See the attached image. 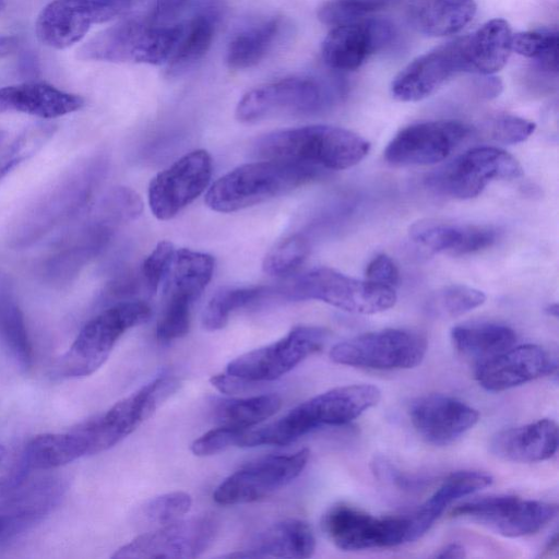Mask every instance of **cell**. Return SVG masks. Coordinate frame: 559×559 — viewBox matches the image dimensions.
Returning a JSON list of instances; mask_svg holds the SVG:
<instances>
[{"label": "cell", "instance_id": "6da1fadb", "mask_svg": "<svg viewBox=\"0 0 559 559\" xmlns=\"http://www.w3.org/2000/svg\"><path fill=\"white\" fill-rule=\"evenodd\" d=\"M106 169L103 156L72 165L21 213L11 230V246L27 248L76 217L90 203Z\"/></svg>", "mask_w": 559, "mask_h": 559}, {"label": "cell", "instance_id": "7a4b0ae2", "mask_svg": "<svg viewBox=\"0 0 559 559\" xmlns=\"http://www.w3.org/2000/svg\"><path fill=\"white\" fill-rule=\"evenodd\" d=\"M381 391L372 384H350L320 393L258 429H247L239 447L286 445L324 426H342L378 404Z\"/></svg>", "mask_w": 559, "mask_h": 559}, {"label": "cell", "instance_id": "3957f363", "mask_svg": "<svg viewBox=\"0 0 559 559\" xmlns=\"http://www.w3.org/2000/svg\"><path fill=\"white\" fill-rule=\"evenodd\" d=\"M325 170L290 160L263 159L240 165L217 179L205 194L206 205L231 213L286 194L325 175Z\"/></svg>", "mask_w": 559, "mask_h": 559}, {"label": "cell", "instance_id": "277c9868", "mask_svg": "<svg viewBox=\"0 0 559 559\" xmlns=\"http://www.w3.org/2000/svg\"><path fill=\"white\" fill-rule=\"evenodd\" d=\"M369 148L368 141L353 131L313 124L264 134L254 143L253 152L263 159L297 162L328 171L358 164Z\"/></svg>", "mask_w": 559, "mask_h": 559}, {"label": "cell", "instance_id": "5b68a950", "mask_svg": "<svg viewBox=\"0 0 559 559\" xmlns=\"http://www.w3.org/2000/svg\"><path fill=\"white\" fill-rule=\"evenodd\" d=\"M183 24H158L127 19L98 32L78 50L84 61L167 63L181 37Z\"/></svg>", "mask_w": 559, "mask_h": 559}, {"label": "cell", "instance_id": "8992f818", "mask_svg": "<svg viewBox=\"0 0 559 559\" xmlns=\"http://www.w3.org/2000/svg\"><path fill=\"white\" fill-rule=\"evenodd\" d=\"M320 300L347 312L372 314L396 302L393 287L357 280L330 267L310 270L288 283L271 287V299Z\"/></svg>", "mask_w": 559, "mask_h": 559}, {"label": "cell", "instance_id": "52a82bcc", "mask_svg": "<svg viewBox=\"0 0 559 559\" xmlns=\"http://www.w3.org/2000/svg\"><path fill=\"white\" fill-rule=\"evenodd\" d=\"M151 314V307L139 299L109 306L84 324L57 362L55 373L63 379L94 373L107 360L118 340L128 330L148 321Z\"/></svg>", "mask_w": 559, "mask_h": 559}, {"label": "cell", "instance_id": "ba28073f", "mask_svg": "<svg viewBox=\"0 0 559 559\" xmlns=\"http://www.w3.org/2000/svg\"><path fill=\"white\" fill-rule=\"evenodd\" d=\"M344 87L336 81L293 76L247 92L238 102L235 116L240 122H254L280 115H312L330 108Z\"/></svg>", "mask_w": 559, "mask_h": 559}, {"label": "cell", "instance_id": "9c48e42d", "mask_svg": "<svg viewBox=\"0 0 559 559\" xmlns=\"http://www.w3.org/2000/svg\"><path fill=\"white\" fill-rule=\"evenodd\" d=\"M104 198L94 213L72 230L41 263L40 275L52 286L71 283L110 241L118 225L124 223Z\"/></svg>", "mask_w": 559, "mask_h": 559}, {"label": "cell", "instance_id": "30bf717a", "mask_svg": "<svg viewBox=\"0 0 559 559\" xmlns=\"http://www.w3.org/2000/svg\"><path fill=\"white\" fill-rule=\"evenodd\" d=\"M427 340L403 329H384L357 335L333 346L330 358L335 364L377 369H409L421 362Z\"/></svg>", "mask_w": 559, "mask_h": 559}, {"label": "cell", "instance_id": "8fae6325", "mask_svg": "<svg viewBox=\"0 0 559 559\" xmlns=\"http://www.w3.org/2000/svg\"><path fill=\"white\" fill-rule=\"evenodd\" d=\"M520 163L508 152L492 146L474 147L431 173L427 186L439 194L467 200L497 179L518 178Z\"/></svg>", "mask_w": 559, "mask_h": 559}, {"label": "cell", "instance_id": "7c38bea8", "mask_svg": "<svg viewBox=\"0 0 559 559\" xmlns=\"http://www.w3.org/2000/svg\"><path fill=\"white\" fill-rule=\"evenodd\" d=\"M180 388L178 378H155L105 413L83 421L95 454L106 451L132 433Z\"/></svg>", "mask_w": 559, "mask_h": 559}, {"label": "cell", "instance_id": "4fadbf2b", "mask_svg": "<svg viewBox=\"0 0 559 559\" xmlns=\"http://www.w3.org/2000/svg\"><path fill=\"white\" fill-rule=\"evenodd\" d=\"M133 0H52L35 22L37 39L52 49H66L79 43L95 24L124 13Z\"/></svg>", "mask_w": 559, "mask_h": 559}, {"label": "cell", "instance_id": "5bb4252c", "mask_svg": "<svg viewBox=\"0 0 559 559\" xmlns=\"http://www.w3.org/2000/svg\"><path fill=\"white\" fill-rule=\"evenodd\" d=\"M326 336V330L319 326H295L282 338L238 356L226 372L257 383L275 380L319 352Z\"/></svg>", "mask_w": 559, "mask_h": 559}, {"label": "cell", "instance_id": "9a60e30c", "mask_svg": "<svg viewBox=\"0 0 559 559\" xmlns=\"http://www.w3.org/2000/svg\"><path fill=\"white\" fill-rule=\"evenodd\" d=\"M557 512V506L552 503L497 495L462 503L450 514L477 522L502 536L521 537L537 533Z\"/></svg>", "mask_w": 559, "mask_h": 559}, {"label": "cell", "instance_id": "2e32d148", "mask_svg": "<svg viewBox=\"0 0 559 559\" xmlns=\"http://www.w3.org/2000/svg\"><path fill=\"white\" fill-rule=\"evenodd\" d=\"M321 526L328 538L342 550L388 548L407 542L409 519L377 518L346 503L331 507Z\"/></svg>", "mask_w": 559, "mask_h": 559}, {"label": "cell", "instance_id": "e0dca14e", "mask_svg": "<svg viewBox=\"0 0 559 559\" xmlns=\"http://www.w3.org/2000/svg\"><path fill=\"white\" fill-rule=\"evenodd\" d=\"M309 456V450L301 449L257 460L225 478L214 490L213 499L218 504L234 506L265 498L298 477Z\"/></svg>", "mask_w": 559, "mask_h": 559}, {"label": "cell", "instance_id": "ac0fdd59", "mask_svg": "<svg viewBox=\"0 0 559 559\" xmlns=\"http://www.w3.org/2000/svg\"><path fill=\"white\" fill-rule=\"evenodd\" d=\"M217 530L216 520L207 514L180 519L139 535L112 558H197L211 547Z\"/></svg>", "mask_w": 559, "mask_h": 559}, {"label": "cell", "instance_id": "d6986e66", "mask_svg": "<svg viewBox=\"0 0 559 559\" xmlns=\"http://www.w3.org/2000/svg\"><path fill=\"white\" fill-rule=\"evenodd\" d=\"M213 171L211 155L194 150L155 175L148 186V205L160 221L176 216L209 187Z\"/></svg>", "mask_w": 559, "mask_h": 559}, {"label": "cell", "instance_id": "ffe728a7", "mask_svg": "<svg viewBox=\"0 0 559 559\" xmlns=\"http://www.w3.org/2000/svg\"><path fill=\"white\" fill-rule=\"evenodd\" d=\"M471 133L456 120H435L402 129L388 144L384 157L394 166L431 165L445 159Z\"/></svg>", "mask_w": 559, "mask_h": 559}, {"label": "cell", "instance_id": "44dd1931", "mask_svg": "<svg viewBox=\"0 0 559 559\" xmlns=\"http://www.w3.org/2000/svg\"><path fill=\"white\" fill-rule=\"evenodd\" d=\"M394 36L392 23L380 17L336 26L322 43V59L331 69L353 71L371 55L386 47Z\"/></svg>", "mask_w": 559, "mask_h": 559}, {"label": "cell", "instance_id": "7402d4cb", "mask_svg": "<svg viewBox=\"0 0 559 559\" xmlns=\"http://www.w3.org/2000/svg\"><path fill=\"white\" fill-rule=\"evenodd\" d=\"M459 72H463L461 38L411 61L394 78L391 93L400 102H418L432 95Z\"/></svg>", "mask_w": 559, "mask_h": 559}, {"label": "cell", "instance_id": "603a6c76", "mask_svg": "<svg viewBox=\"0 0 559 559\" xmlns=\"http://www.w3.org/2000/svg\"><path fill=\"white\" fill-rule=\"evenodd\" d=\"M409 418L424 440L435 445H445L472 429L479 414L455 397L433 393L412 402Z\"/></svg>", "mask_w": 559, "mask_h": 559}, {"label": "cell", "instance_id": "cb8c5ba5", "mask_svg": "<svg viewBox=\"0 0 559 559\" xmlns=\"http://www.w3.org/2000/svg\"><path fill=\"white\" fill-rule=\"evenodd\" d=\"M556 367L542 346L524 344L480 360L475 378L485 390L500 392L552 373Z\"/></svg>", "mask_w": 559, "mask_h": 559}, {"label": "cell", "instance_id": "d4e9b609", "mask_svg": "<svg viewBox=\"0 0 559 559\" xmlns=\"http://www.w3.org/2000/svg\"><path fill=\"white\" fill-rule=\"evenodd\" d=\"M409 238L431 253L459 257L492 246L497 240V231L489 226L460 225L427 218L411 226Z\"/></svg>", "mask_w": 559, "mask_h": 559}, {"label": "cell", "instance_id": "484cf974", "mask_svg": "<svg viewBox=\"0 0 559 559\" xmlns=\"http://www.w3.org/2000/svg\"><path fill=\"white\" fill-rule=\"evenodd\" d=\"M84 106L80 95L45 82H23L0 87V112H22L52 119L69 115Z\"/></svg>", "mask_w": 559, "mask_h": 559}, {"label": "cell", "instance_id": "4316f807", "mask_svg": "<svg viewBox=\"0 0 559 559\" xmlns=\"http://www.w3.org/2000/svg\"><path fill=\"white\" fill-rule=\"evenodd\" d=\"M490 452L499 459L533 463L550 459L558 449V426L544 418L526 425L503 429L492 436Z\"/></svg>", "mask_w": 559, "mask_h": 559}, {"label": "cell", "instance_id": "83f0119b", "mask_svg": "<svg viewBox=\"0 0 559 559\" xmlns=\"http://www.w3.org/2000/svg\"><path fill=\"white\" fill-rule=\"evenodd\" d=\"M316 550V538L309 524L298 519L280 521L258 534L246 548L224 558H309Z\"/></svg>", "mask_w": 559, "mask_h": 559}, {"label": "cell", "instance_id": "f1b7e54d", "mask_svg": "<svg viewBox=\"0 0 559 559\" xmlns=\"http://www.w3.org/2000/svg\"><path fill=\"white\" fill-rule=\"evenodd\" d=\"M512 36L506 20L492 19L461 37L463 71L488 75L501 70L511 56Z\"/></svg>", "mask_w": 559, "mask_h": 559}, {"label": "cell", "instance_id": "f546056e", "mask_svg": "<svg viewBox=\"0 0 559 559\" xmlns=\"http://www.w3.org/2000/svg\"><path fill=\"white\" fill-rule=\"evenodd\" d=\"M492 477L477 471H460L449 475L433 495L409 519L407 542L420 538L455 500L490 486Z\"/></svg>", "mask_w": 559, "mask_h": 559}, {"label": "cell", "instance_id": "4dcf8cb0", "mask_svg": "<svg viewBox=\"0 0 559 559\" xmlns=\"http://www.w3.org/2000/svg\"><path fill=\"white\" fill-rule=\"evenodd\" d=\"M476 10L474 0H412L407 16L418 33L442 37L461 32L473 21Z\"/></svg>", "mask_w": 559, "mask_h": 559}, {"label": "cell", "instance_id": "1f68e13d", "mask_svg": "<svg viewBox=\"0 0 559 559\" xmlns=\"http://www.w3.org/2000/svg\"><path fill=\"white\" fill-rule=\"evenodd\" d=\"M214 258L187 248L177 249L167 275V297L193 304L203 293L214 272Z\"/></svg>", "mask_w": 559, "mask_h": 559}, {"label": "cell", "instance_id": "d6a6232c", "mask_svg": "<svg viewBox=\"0 0 559 559\" xmlns=\"http://www.w3.org/2000/svg\"><path fill=\"white\" fill-rule=\"evenodd\" d=\"M0 341L24 371L33 366V347L10 278L0 272Z\"/></svg>", "mask_w": 559, "mask_h": 559}, {"label": "cell", "instance_id": "836d02e7", "mask_svg": "<svg viewBox=\"0 0 559 559\" xmlns=\"http://www.w3.org/2000/svg\"><path fill=\"white\" fill-rule=\"evenodd\" d=\"M451 341L461 354L484 360L513 347L516 334L504 324L478 322L454 326Z\"/></svg>", "mask_w": 559, "mask_h": 559}, {"label": "cell", "instance_id": "e575fe53", "mask_svg": "<svg viewBox=\"0 0 559 559\" xmlns=\"http://www.w3.org/2000/svg\"><path fill=\"white\" fill-rule=\"evenodd\" d=\"M281 26V19L273 17L235 35L226 51L228 67L243 70L258 64L273 47Z\"/></svg>", "mask_w": 559, "mask_h": 559}, {"label": "cell", "instance_id": "d590c367", "mask_svg": "<svg viewBox=\"0 0 559 559\" xmlns=\"http://www.w3.org/2000/svg\"><path fill=\"white\" fill-rule=\"evenodd\" d=\"M215 33V17L200 13L183 24L181 37L167 62L169 76L180 75L201 60L211 47Z\"/></svg>", "mask_w": 559, "mask_h": 559}, {"label": "cell", "instance_id": "8d00e7d4", "mask_svg": "<svg viewBox=\"0 0 559 559\" xmlns=\"http://www.w3.org/2000/svg\"><path fill=\"white\" fill-rule=\"evenodd\" d=\"M281 405L277 394L222 400L214 408V418L219 425L249 429L272 417Z\"/></svg>", "mask_w": 559, "mask_h": 559}, {"label": "cell", "instance_id": "74e56055", "mask_svg": "<svg viewBox=\"0 0 559 559\" xmlns=\"http://www.w3.org/2000/svg\"><path fill=\"white\" fill-rule=\"evenodd\" d=\"M269 293L270 286L227 288L218 292L204 309V328L209 331L223 329L235 310L267 300Z\"/></svg>", "mask_w": 559, "mask_h": 559}, {"label": "cell", "instance_id": "f35d334b", "mask_svg": "<svg viewBox=\"0 0 559 559\" xmlns=\"http://www.w3.org/2000/svg\"><path fill=\"white\" fill-rule=\"evenodd\" d=\"M558 32L557 29H534L513 34L512 51L533 59L545 72H558Z\"/></svg>", "mask_w": 559, "mask_h": 559}, {"label": "cell", "instance_id": "ab89813d", "mask_svg": "<svg viewBox=\"0 0 559 559\" xmlns=\"http://www.w3.org/2000/svg\"><path fill=\"white\" fill-rule=\"evenodd\" d=\"M486 300L484 292L466 285H449L435 292L426 302L427 312L437 318L460 317Z\"/></svg>", "mask_w": 559, "mask_h": 559}, {"label": "cell", "instance_id": "60d3db41", "mask_svg": "<svg viewBox=\"0 0 559 559\" xmlns=\"http://www.w3.org/2000/svg\"><path fill=\"white\" fill-rule=\"evenodd\" d=\"M53 126L39 123L24 130L0 153V179L35 155L53 134Z\"/></svg>", "mask_w": 559, "mask_h": 559}, {"label": "cell", "instance_id": "b9f144b4", "mask_svg": "<svg viewBox=\"0 0 559 559\" xmlns=\"http://www.w3.org/2000/svg\"><path fill=\"white\" fill-rule=\"evenodd\" d=\"M191 504V496L185 491L154 497L140 507V525L157 528L178 521L190 510Z\"/></svg>", "mask_w": 559, "mask_h": 559}, {"label": "cell", "instance_id": "7bdbcfd3", "mask_svg": "<svg viewBox=\"0 0 559 559\" xmlns=\"http://www.w3.org/2000/svg\"><path fill=\"white\" fill-rule=\"evenodd\" d=\"M309 252L308 239L302 235H293L280 242L264 257L262 270L271 276L292 275L305 262Z\"/></svg>", "mask_w": 559, "mask_h": 559}, {"label": "cell", "instance_id": "ee69618b", "mask_svg": "<svg viewBox=\"0 0 559 559\" xmlns=\"http://www.w3.org/2000/svg\"><path fill=\"white\" fill-rule=\"evenodd\" d=\"M394 0H328L318 9V19L329 26H341L369 17Z\"/></svg>", "mask_w": 559, "mask_h": 559}, {"label": "cell", "instance_id": "f6af8a7d", "mask_svg": "<svg viewBox=\"0 0 559 559\" xmlns=\"http://www.w3.org/2000/svg\"><path fill=\"white\" fill-rule=\"evenodd\" d=\"M175 251L176 249L170 241L160 240L143 261L140 276L146 296H153L167 277Z\"/></svg>", "mask_w": 559, "mask_h": 559}, {"label": "cell", "instance_id": "bcb514c9", "mask_svg": "<svg viewBox=\"0 0 559 559\" xmlns=\"http://www.w3.org/2000/svg\"><path fill=\"white\" fill-rule=\"evenodd\" d=\"M192 305L181 298L167 297L156 325V336L159 341L170 342L188 333Z\"/></svg>", "mask_w": 559, "mask_h": 559}, {"label": "cell", "instance_id": "7dc6e473", "mask_svg": "<svg viewBox=\"0 0 559 559\" xmlns=\"http://www.w3.org/2000/svg\"><path fill=\"white\" fill-rule=\"evenodd\" d=\"M535 128L534 122L511 115H500L485 123L488 136L503 144H516L527 140Z\"/></svg>", "mask_w": 559, "mask_h": 559}, {"label": "cell", "instance_id": "c3c4849f", "mask_svg": "<svg viewBox=\"0 0 559 559\" xmlns=\"http://www.w3.org/2000/svg\"><path fill=\"white\" fill-rule=\"evenodd\" d=\"M246 430L221 425L195 439L191 444V451L197 456H210L230 447H238Z\"/></svg>", "mask_w": 559, "mask_h": 559}, {"label": "cell", "instance_id": "681fc988", "mask_svg": "<svg viewBox=\"0 0 559 559\" xmlns=\"http://www.w3.org/2000/svg\"><path fill=\"white\" fill-rule=\"evenodd\" d=\"M366 277L368 281L393 287L399 283L400 273L397 266L390 257L386 254H379L368 264Z\"/></svg>", "mask_w": 559, "mask_h": 559}, {"label": "cell", "instance_id": "f907efd6", "mask_svg": "<svg viewBox=\"0 0 559 559\" xmlns=\"http://www.w3.org/2000/svg\"><path fill=\"white\" fill-rule=\"evenodd\" d=\"M373 471L380 479H384L403 489H414L426 483L425 478L402 473L384 459H378L374 461Z\"/></svg>", "mask_w": 559, "mask_h": 559}, {"label": "cell", "instance_id": "816d5d0a", "mask_svg": "<svg viewBox=\"0 0 559 559\" xmlns=\"http://www.w3.org/2000/svg\"><path fill=\"white\" fill-rule=\"evenodd\" d=\"M210 382L218 391L226 394H237L252 391L258 384L257 382L248 381L227 372L212 376Z\"/></svg>", "mask_w": 559, "mask_h": 559}, {"label": "cell", "instance_id": "f5cc1de1", "mask_svg": "<svg viewBox=\"0 0 559 559\" xmlns=\"http://www.w3.org/2000/svg\"><path fill=\"white\" fill-rule=\"evenodd\" d=\"M187 2L188 0H157L152 9L150 20L154 23L166 24Z\"/></svg>", "mask_w": 559, "mask_h": 559}, {"label": "cell", "instance_id": "db71d44e", "mask_svg": "<svg viewBox=\"0 0 559 559\" xmlns=\"http://www.w3.org/2000/svg\"><path fill=\"white\" fill-rule=\"evenodd\" d=\"M474 85L476 93L486 99L495 98L502 92L501 80L492 74L479 75Z\"/></svg>", "mask_w": 559, "mask_h": 559}, {"label": "cell", "instance_id": "11a10c76", "mask_svg": "<svg viewBox=\"0 0 559 559\" xmlns=\"http://www.w3.org/2000/svg\"><path fill=\"white\" fill-rule=\"evenodd\" d=\"M440 559H461L466 557L465 548L459 543H451L441 548L436 555Z\"/></svg>", "mask_w": 559, "mask_h": 559}, {"label": "cell", "instance_id": "9f6ffc18", "mask_svg": "<svg viewBox=\"0 0 559 559\" xmlns=\"http://www.w3.org/2000/svg\"><path fill=\"white\" fill-rule=\"evenodd\" d=\"M20 533L21 532L14 522L7 514L0 511V542L10 539Z\"/></svg>", "mask_w": 559, "mask_h": 559}, {"label": "cell", "instance_id": "6f0895ef", "mask_svg": "<svg viewBox=\"0 0 559 559\" xmlns=\"http://www.w3.org/2000/svg\"><path fill=\"white\" fill-rule=\"evenodd\" d=\"M19 40L13 35L0 34V60L11 55L17 47Z\"/></svg>", "mask_w": 559, "mask_h": 559}, {"label": "cell", "instance_id": "680465c9", "mask_svg": "<svg viewBox=\"0 0 559 559\" xmlns=\"http://www.w3.org/2000/svg\"><path fill=\"white\" fill-rule=\"evenodd\" d=\"M558 554V534L555 533L550 539L547 542L543 552L540 554L542 558H548L551 556H557Z\"/></svg>", "mask_w": 559, "mask_h": 559}, {"label": "cell", "instance_id": "91938a15", "mask_svg": "<svg viewBox=\"0 0 559 559\" xmlns=\"http://www.w3.org/2000/svg\"><path fill=\"white\" fill-rule=\"evenodd\" d=\"M546 311L550 316L558 317V306H557V304L548 306Z\"/></svg>", "mask_w": 559, "mask_h": 559}, {"label": "cell", "instance_id": "94428289", "mask_svg": "<svg viewBox=\"0 0 559 559\" xmlns=\"http://www.w3.org/2000/svg\"><path fill=\"white\" fill-rule=\"evenodd\" d=\"M4 456H5V449L3 448V445L0 444V463L2 462Z\"/></svg>", "mask_w": 559, "mask_h": 559}, {"label": "cell", "instance_id": "6125c7cd", "mask_svg": "<svg viewBox=\"0 0 559 559\" xmlns=\"http://www.w3.org/2000/svg\"><path fill=\"white\" fill-rule=\"evenodd\" d=\"M4 7H5V1L0 0V13L3 11Z\"/></svg>", "mask_w": 559, "mask_h": 559}]
</instances>
